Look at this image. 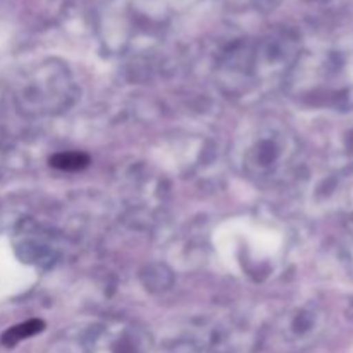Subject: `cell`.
Instances as JSON below:
<instances>
[{
  "mask_svg": "<svg viewBox=\"0 0 353 353\" xmlns=\"http://www.w3.org/2000/svg\"><path fill=\"white\" fill-rule=\"evenodd\" d=\"M52 168L59 169V171H81V169L88 168L90 165V155L83 154V152H61L50 157Z\"/></svg>",
  "mask_w": 353,
  "mask_h": 353,
  "instance_id": "7a4b0ae2",
  "label": "cell"
},
{
  "mask_svg": "<svg viewBox=\"0 0 353 353\" xmlns=\"http://www.w3.org/2000/svg\"><path fill=\"white\" fill-rule=\"evenodd\" d=\"M43 330H45L43 321L30 319L26 321V323H21L17 324V326L7 330L2 336V343L6 345V347H14V345H17L19 341L34 336V334L41 333Z\"/></svg>",
  "mask_w": 353,
  "mask_h": 353,
  "instance_id": "6da1fadb",
  "label": "cell"
}]
</instances>
